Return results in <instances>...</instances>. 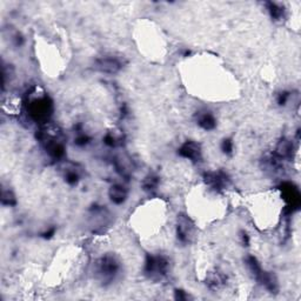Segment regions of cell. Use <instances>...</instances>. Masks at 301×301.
<instances>
[{"mask_svg":"<svg viewBox=\"0 0 301 301\" xmlns=\"http://www.w3.org/2000/svg\"><path fill=\"white\" fill-rule=\"evenodd\" d=\"M120 265L112 256H105L96 261L94 265V274L96 279L103 282H112L119 273Z\"/></svg>","mask_w":301,"mask_h":301,"instance_id":"obj_2","label":"cell"},{"mask_svg":"<svg viewBox=\"0 0 301 301\" xmlns=\"http://www.w3.org/2000/svg\"><path fill=\"white\" fill-rule=\"evenodd\" d=\"M221 149H223L224 152L227 153V154L232 153V150H233L232 141L228 140V139H225V140L223 141V145H221Z\"/></svg>","mask_w":301,"mask_h":301,"instance_id":"obj_9","label":"cell"},{"mask_svg":"<svg viewBox=\"0 0 301 301\" xmlns=\"http://www.w3.org/2000/svg\"><path fill=\"white\" fill-rule=\"evenodd\" d=\"M98 69L105 73H117L121 69V64L116 58H104L98 60Z\"/></svg>","mask_w":301,"mask_h":301,"instance_id":"obj_7","label":"cell"},{"mask_svg":"<svg viewBox=\"0 0 301 301\" xmlns=\"http://www.w3.org/2000/svg\"><path fill=\"white\" fill-rule=\"evenodd\" d=\"M202 147L195 141H186L184 145L179 149V154L184 157L185 159H188L189 161H200L202 159Z\"/></svg>","mask_w":301,"mask_h":301,"instance_id":"obj_4","label":"cell"},{"mask_svg":"<svg viewBox=\"0 0 301 301\" xmlns=\"http://www.w3.org/2000/svg\"><path fill=\"white\" fill-rule=\"evenodd\" d=\"M196 124L199 125L203 130L211 131L217 126V119L213 116V113H211L210 111H200L196 114Z\"/></svg>","mask_w":301,"mask_h":301,"instance_id":"obj_5","label":"cell"},{"mask_svg":"<svg viewBox=\"0 0 301 301\" xmlns=\"http://www.w3.org/2000/svg\"><path fill=\"white\" fill-rule=\"evenodd\" d=\"M27 111L32 119L39 124L47 123L52 114V103L46 95L31 98L27 104Z\"/></svg>","mask_w":301,"mask_h":301,"instance_id":"obj_1","label":"cell"},{"mask_svg":"<svg viewBox=\"0 0 301 301\" xmlns=\"http://www.w3.org/2000/svg\"><path fill=\"white\" fill-rule=\"evenodd\" d=\"M144 189L145 191H154L158 187V185H159V178L157 177V175L154 174H149L147 178L144 180Z\"/></svg>","mask_w":301,"mask_h":301,"instance_id":"obj_8","label":"cell"},{"mask_svg":"<svg viewBox=\"0 0 301 301\" xmlns=\"http://www.w3.org/2000/svg\"><path fill=\"white\" fill-rule=\"evenodd\" d=\"M109 196L111 202L113 204H116V205H121V204H124L127 200L128 191L125 186L117 184V185H113L112 187L110 188Z\"/></svg>","mask_w":301,"mask_h":301,"instance_id":"obj_6","label":"cell"},{"mask_svg":"<svg viewBox=\"0 0 301 301\" xmlns=\"http://www.w3.org/2000/svg\"><path fill=\"white\" fill-rule=\"evenodd\" d=\"M170 261L160 254H149L145 263V274L152 280H161L167 274Z\"/></svg>","mask_w":301,"mask_h":301,"instance_id":"obj_3","label":"cell"}]
</instances>
